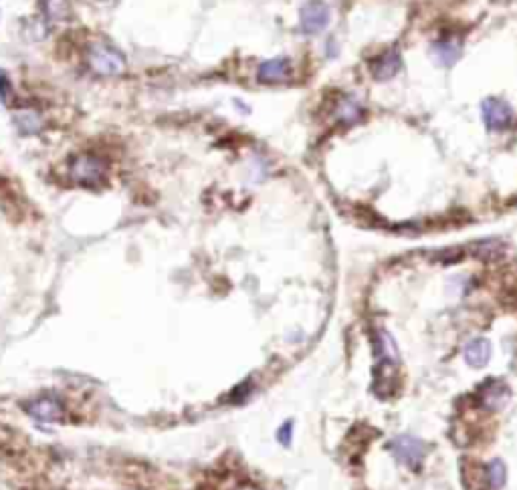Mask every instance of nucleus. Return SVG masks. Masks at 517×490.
Here are the masks:
<instances>
[{"label":"nucleus","mask_w":517,"mask_h":490,"mask_svg":"<svg viewBox=\"0 0 517 490\" xmlns=\"http://www.w3.org/2000/svg\"><path fill=\"white\" fill-rule=\"evenodd\" d=\"M390 450H392L394 458L400 464H404L408 468H418L421 462H423V458H425L426 448L418 438L398 436L396 440H392Z\"/></svg>","instance_id":"39448f33"},{"label":"nucleus","mask_w":517,"mask_h":490,"mask_svg":"<svg viewBox=\"0 0 517 490\" xmlns=\"http://www.w3.org/2000/svg\"><path fill=\"white\" fill-rule=\"evenodd\" d=\"M489 358H491V343L487 339H483V337H477V339L469 341L467 347H465V359H467V363L473 365V368H483V365H487Z\"/></svg>","instance_id":"9d476101"},{"label":"nucleus","mask_w":517,"mask_h":490,"mask_svg":"<svg viewBox=\"0 0 517 490\" xmlns=\"http://www.w3.org/2000/svg\"><path fill=\"white\" fill-rule=\"evenodd\" d=\"M291 438H293V422H285V424L279 428L277 440L283 444V446H289V444H291Z\"/></svg>","instance_id":"ddd939ff"},{"label":"nucleus","mask_w":517,"mask_h":490,"mask_svg":"<svg viewBox=\"0 0 517 490\" xmlns=\"http://www.w3.org/2000/svg\"><path fill=\"white\" fill-rule=\"evenodd\" d=\"M243 490H255V489H251V486H249V489H243Z\"/></svg>","instance_id":"2eb2a0df"},{"label":"nucleus","mask_w":517,"mask_h":490,"mask_svg":"<svg viewBox=\"0 0 517 490\" xmlns=\"http://www.w3.org/2000/svg\"><path fill=\"white\" fill-rule=\"evenodd\" d=\"M430 51H433V57H435L438 65L451 67L461 57V45H459V40L452 39V37H443V39H438L433 45Z\"/></svg>","instance_id":"1a4fd4ad"},{"label":"nucleus","mask_w":517,"mask_h":490,"mask_svg":"<svg viewBox=\"0 0 517 490\" xmlns=\"http://www.w3.org/2000/svg\"><path fill=\"white\" fill-rule=\"evenodd\" d=\"M505 464L501 460H491L487 466V482L491 490H499L505 484Z\"/></svg>","instance_id":"9b49d317"},{"label":"nucleus","mask_w":517,"mask_h":490,"mask_svg":"<svg viewBox=\"0 0 517 490\" xmlns=\"http://www.w3.org/2000/svg\"><path fill=\"white\" fill-rule=\"evenodd\" d=\"M330 6L323 0H307L299 11V25L305 35H319L330 25Z\"/></svg>","instance_id":"7ed1b4c3"},{"label":"nucleus","mask_w":517,"mask_h":490,"mask_svg":"<svg viewBox=\"0 0 517 490\" xmlns=\"http://www.w3.org/2000/svg\"><path fill=\"white\" fill-rule=\"evenodd\" d=\"M291 61L287 57H275L267 59L257 69V77L261 83H279L291 75Z\"/></svg>","instance_id":"0eeeda50"},{"label":"nucleus","mask_w":517,"mask_h":490,"mask_svg":"<svg viewBox=\"0 0 517 490\" xmlns=\"http://www.w3.org/2000/svg\"><path fill=\"white\" fill-rule=\"evenodd\" d=\"M69 172H71V178L81 186H99L104 180H106V173H107V166L104 159H99L97 156H87V154H83L79 156L77 159H73L71 161V168H69Z\"/></svg>","instance_id":"f03ea898"},{"label":"nucleus","mask_w":517,"mask_h":490,"mask_svg":"<svg viewBox=\"0 0 517 490\" xmlns=\"http://www.w3.org/2000/svg\"><path fill=\"white\" fill-rule=\"evenodd\" d=\"M18 125H21V130L23 132H28V133H33V132H37L39 130V120L30 113V111H23L21 115H18Z\"/></svg>","instance_id":"f8f14e48"},{"label":"nucleus","mask_w":517,"mask_h":490,"mask_svg":"<svg viewBox=\"0 0 517 490\" xmlns=\"http://www.w3.org/2000/svg\"><path fill=\"white\" fill-rule=\"evenodd\" d=\"M402 69V55L396 47L386 49L384 53H380L376 59H372L370 71L376 81H390L396 77Z\"/></svg>","instance_id":"423d86ee"},{"label":"nucleus","mask_w":517,"mask_h":490,"mask_svg":"<svg viewBox=\"0 0 517 490\" xmlns=\"http://www.w3.org/2000/svg\"><path fill=\"white\" fill-rule=\"evenodd\" d=\"M87 61L93 67V71L99 73V75H118L126 67L123 57L116 49L106 47V45H93L89 49Z\"/></svg>","instance_id":"20e7f679"},{"label":"nucleus","mask_w":517,"mask_h":490,"mask_svg":"<svg viewBox=\"0 0 517 490\" xmlns=\"http://www.w3.org/2000/svg\"><path fill=\"white\" fill-rule=\"evenodd\" d=\"M28 414L45 424H55V422H61L65 410H63V404L55 398H40L35 399L28 408Z\"/></svg>","instance_id":"6e6552de"},{"label":"nucleus","mask_w":517,"mask_h":490,"mask_svg":"<svg viewBox=\"0 0 517 490\" xmlns=\"http://www.w3.org/2000/svg\"><path fill=\"white\" fill-rule=\"evenodd\" d=\"M481 115L491 132H507L516 123V111L501 97H487L481 103Z\"/></svg>","instance_id":"f257e3e1"},{"label":"nucleus","mask_w":517,"mask_h":490,"mask_svg":"<svg viewBox=\"0 0 517 490\" xmlns=\"http://www.w3.org/2000/svg\"><path fill=\"white\" fill-rule=\"evenodd\" d=\"M0 95H2V99L9 97V79L4 77V73H0Z\"/></svg>","instance_id":"4468645a"}]
</instances>
